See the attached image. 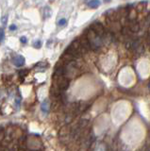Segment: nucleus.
<instances>
[{"label": "nucleus", "mask_w": 150, "mask_h": 151, "mask_svg": "<svg viewBox=\"0 0 150 151\" xmlns=\"http://www.w3.org/2000/svg\"><path fill=\"white\" fill-rule=\"evenodd\" d=\"M83 35L87 38V40L90 42V45H91V50H93V51H96L98 49H100L102 45H104V42H103L101 37L98 36L96 33L92 30L90 27H88L87 29L84 31Z\"/></svg>", "instance_id": "1"}, {"label": "nucleus", "mask_w": 150, "mask_h": 151, "mask_svg": "<svg viewBox=\"0 0 150 151\" xmlns=\"http://www.w3.org/2000/svg\"><path fill=\"white\" fill-rule=\"evenodd\" d=\"M70 79L66 76H58L53 77V85L52 88L60 92H65L69 88Z\"/></svg>", "instance_id": "2"}, {"label": "nucleus", "mask_w": 150, "mask_h": 151, "mask_svg": "<svg viewBox=\"0 0 150 151\" xmlns=\"http://www.w3.org/2000/svg\"><path fill=\"white\" fill-rule=\"evenodd\" d=\"M89 27H90L92 30L95 31L98 36L101 37V39L104 37L106 32L108 31V28H106V27L100 22H93L91 24V26Z\"/></svg>", "instance_id": "3"}, {"label": "nucleus", "mask_w": 150, "mask_h": 151, "mask_svg": "<svg viewBox=\"0 0 150 151\" xmlns=\"http://www.w3.org/2000/svg\"><path fill=\"white\" fill-rule=\"evenodd\" d=\"M11 61H12V63L16 66V67H21V66H23L25 64L26 60H25L24 57L21 56V55H15L11 59Z\"/></svg>", "instance_id": "4"}, {"label": "nucleus", "mask_w": 150, "mask_h": 151, "mask_svg": "<svg viewBox=\"0 0 150 151\" xmlns=\"http://www.w3.org/2000/svg\"><path fill=\"white\" fill-rule=\"evenodd\" d=\"M49 107H50L49 100H48V99H44V100L42 102V104H41V111H42V112L47 113L48 111H49Z\"/></svg>", "instance_id": "5"}, {"label": "nucleus", "mask_w": 150, "mask_h": 151, "mask_svg": "<svg viewBox=\"0 0 150 151\" xmlns=\"http://www.w3.org/2000/svg\"><path fill=\"white\" fill-rule=\"evenodd\" d=\"M100 0H90L88 3H87V6L91 9H96L100 6Z\"/></svg>", "instance_id": "6"}, {"label": "nucleus", "mask_w": 150, "mask_h": 151, "mask_svg": "<svg viewBox=\"0 0 150 151\" xmlns=\"http://www.w3.org/2000/svg\"><path fill=\"white\" fill-rule=\"evenodd\" d=\"M146 7H147V2L146 1L139 2L137 5H136V11H137V12H143L144 9H146Z\"/></svg>", "instance_id": "7"}, {"label": "nucleus", "mask_w": 150, "mask_h": 151, "mask_svg": "<svg viewBox=\"0 0 150 151\" xmlns=\"http://www.w3.org/2000/svg\"><path fill=\"white\" fill-rule=\"evenodd\" d=\"M66 24H67V20L65 18H62V19H60L59 22H58V25L60 27H64V26H66Z\"/></svg>", "instance_id": "8"}, {"label": "nucleus", "mask_w": 150, "mask_h": 151, "mask_svg": "<svg viewBox=\"0 0 150 151\" xmlns=\"http://www.w3.org/2000/svg\"><path fill=\"white\" fill-rule=\"evenodd\" d=\"M5 139V129L2 127H0V142Z\"/></svg>", "instance_id": "9"}, {"label": "nucleus", "mask_w": 150, "mask_h": 151, "mask_svg": "<svg viewBox=\"0 0 150 151\" xmlns=\"http://www.w3.org/2000/svg\"><path fill=\"white\" fill-rule=\"evenodd\" d=\"M4 37H5V32H4V29L3 28H0V44L3 42Z\"/></svg>", "instance_id": "10"}, {"label": "nucleus", "mask_w": 150, "mask_h": 151, "mask_svg": "<svg viewBox=\"0 0 150 151\" xmlns=\"http://www.w3.org/2000/svg\"><path fill=\"white\" fill-rule=\"evenodd\" d=\"M36 67H40V68H46V67H48V63H37L36 64Z\"/></svg>", "instance_id": "11"}, {"label": "nucleus", "mask_w": 150, "mask_h": 151, "mask_svg": "<svg viewBox=\"0 0 150 151\" xmlns=\"http://www.w3.org/2000/svg\"><path fill=\"white\" fill-rule=\"evenodd\" d=\"M27 72H29L27 70H21V71H19L20 78H25L26 76H27Z\"/></svg>", "instance_id": "12"}, {"label": "nucleus", "mask_w": 150, "mask_h": 151, "mask_svg": "<svg viewBox=\"0 0 150 151\" xmlns=\"http://www.w3.org/2000/svg\"><path fill=\"white\" fill-rule=\"evenodd\" d=\"M33 45H34V47L35 48H40L41 47V45H42V42L40 41V40H38V41H36L34 44H33Z\"/></svg>", "instance_id": "13"}, {"label": "nucleus", "mask_w": 150, "mask_h": 151, "mask_svg": "<svg viewBox=\"0 0 150 151\" xmlns=\"http://www.w3.org/2000/svg\"><path fill=\"white\" fill-rule=\"evenodd\" d=\"M7 20H8V16L5 15V16H3L2 17V24H3V26H6L7 25Z\"/></svg>", "instance_id": "14"}, {"label": "nucleus", "mask_w": 150, "mask_h": 151, "mask_svg": "<svg viewBox=\"0 0 150 151\" xmlns=\"http://www.w3.org/2000/svg\"><path fill=\"white\" fill-rule=\"evenodd\" d=\"M20 42H22V44H27V37H25V36L21 37V38H20Z\"/></svg>", "instance_id": "15"}, {"label": "nucleus", "mask_w": 150, "mask_h": 151, "mask_svg": "<svg viewBox=\"0 0 150 151\" xmlns=\"http://www.w3.org/2000/svg\"><path fill=\"white\" fill-rule=\"evenodd\" d=\"M15 29H17V27L15 25H11L10 26V30L13 31V30H15Z\"/></svg>", "instance_id": "16"}, {"label": "nucleus", "mask_w": 150, "mask_h": 151, "mask_svg": "<svg viewBox=\"0 0 150 151\" xmlns=\"http://www.w3.org/2000/svg\"><path fill=\"white\" fill-rule=\"evenodd\" d=\"M32 151H40V150H37V149H35V150H32Z\"/></svg>", "instance_id": "17"}, {"label": "nucleus", "mask_w": 150, "mask_h": 151, "mask_svg": "<svg viewBox=\"0 0 150 151\" xmlns=\"http://www.w3.org/2000/svg\"><path fill=\"white\" fill-rule=\"evenodd\" d=\"M149 89H150V82H149Z\"/></svg>", "instance_id": "18"}]
</instances>
